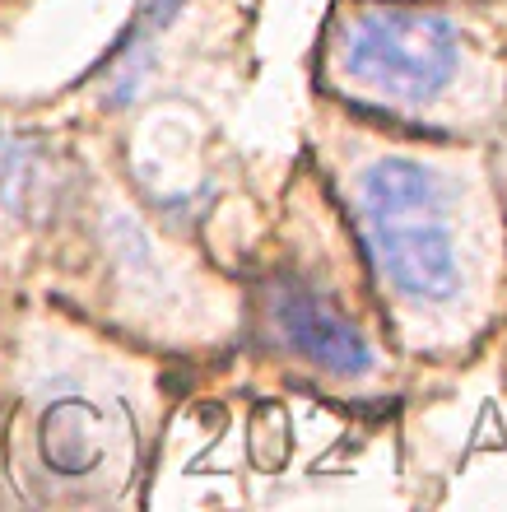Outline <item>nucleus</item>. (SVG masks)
<instances>
[{
  "instance_id": "obj_1",
  "label": "nucleus",
  "mask_w": 507,
  "mask_h": 512,
  "mask_svg": "<svg viewBox=\"0 0 507 512\" xmlns=\"http://www.w3.org/2000/svg\"><path fill=\"white\" fill-rule=\"evenodd\" d=\"M359 224L382 280L414 303H447L461 289L456 224L438 177L414 159H382L363 173Z\"/></svg>"
},
{
  "instance_id": "obj_2",
  "label": "nucleus",
  "mask_w": 507,
  "mask_h": 512,
  "mask_svg": "<svg viewBox=\"0 0 507 512\" xmlns=\"http://www.w3.org/2000/svg\"><path fill=\"white\" fill-rule=\"evenodd\" d=\"M340 66L391 98H433L456 70L452 24L424 10H368L340 33Z\"/></svg>"
},
{
  "instance_id": "obj_3",
  "label": "nucleus",
  "mask_w": 507,
  "mask_h": 512,
  "mask_svg": "<svg viewBox=\"0 0 507 512\" xmlns=\"http://www.w3.org/2000/svg\"><path fill=\"white\" fill-rule=\"evenodd\" d=\"M266 308L275 331L294 354H303L307 364L326 368L335 378H363L373 373V350L359 336V326L335 308L331 298H321L307 280L280 275L266 289Z\"/></svg>"
},
{
  "instance_id": "obj_4",
  "label": "nucleus",
  "mask_w": 507,
  "mask_h": 512,
  "mask_svg": "<svg viewBox=\"0 0 507 512\" xmlns=\"http://www.w3.org/2000/svg\"><path fill=\"white\" fill-rule=\"evenodd\" d=\"M66 177L56 154L38 145H10L0 154V196L10 210H24L28 219H47L61 205Z\"/></svg>"
},
{
  "instance_id": "obj_5",
  "label": "nucleus",
  "mask_w": 507,
  "mask_h": 512,
  "mask_svg": "<svg viewBox=\"0 0 507 512\" xmlns=\"http://www.w3.org/2000/svg\"><path fill=\"white\" fill-rule=\"evenodd\" d=\"M182 10V0H140V14H135V33H131V47H145L154 33L173 24V14Z\"/></svg>"
}]
</instances>
